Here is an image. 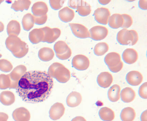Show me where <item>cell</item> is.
Listing matches in <instances>:
<instances>
[{"label": "cell", "mask_w": 147, "mask_h": 121, "mask_svg": "<svg viewBox=\"0 0 147 121\" xmlns=\"http://www.w3.org/2000/svg\"><path fill=\"white\" fill-rule=\"evenodd\" d=\"M99 116L104 121H112L115 118L114 112L108 107H102L99 111Z\"/></svg>", "instance_id": "4dcf8cb0"}, {"label": "cell", "mask_w": 147, "mask_h": 121, "mask_svg": "<svg viewBox=\"0 0 147 121\" xmlns=\"http://www.w3.org/2000/svg\"><path fill=\"white\" fill-rule=\"evenodd\" d=\"M26 70L27 69L24 65H20L17 66L11 72V73L9 74L10 78L13 82L18 84L19 81L26 73Z\"/></svg>", "instance_id": "d6986e66"}, {"label": "cell", "mask_w": 147, "mask_h": 121, "mask_svg": "<svg viewBox=\"0 0 147 121\" xmlns=\"http://www.w3.org/2000/svg\"><path fill=\"white\" fill-rule=\"evenodd\" d=\"M7 31L9 36L11 35L19 36L21 31L20 24L16 20H11L7 25Z\"/></svg>", "instance_id": "f546056e"}, {"label": "cell", "mask_w": 147, "mask_h": 121, "mask_svg": "<svg viewBox=\"0 0 147 121\" xmlns=\"http://www.w3.org/2000/svg\"><path fill=\"white\" fill-rule=\"evenodd\" d=\"M73 34L78 38L84 39L90 38V33L87 28L82 24H69Z\"/></svg>", "instance_id": "9c48e42d"}, {"label": "cell", "mask_w": 147, "mask_h": 121, "mask_svg": "<svg viewBox=\"0 0 147 121\" xmlns=\"http://www.w3.org/2000/svg\"><path fill=\"white\" fill-rule=\"evenodd\" d=\"M109 50V46L105 42H100L97 44L94 47V54L98 56L104 55Z\"/></svg>", "instance_id": "836d02e7"}, {"label": "cell", "mask_w": 147, "mask_h": 121, "mask_svg": "<svg viewBox=\"0 0 147 121\" xmlns=\"http://www.w3.org/2000/svg\"><path fill=\"white\" fill-rule=\"evenodd\" d=\"M29 40L33 44H37L42 42L44 38L43 31L42 28L35 29L29 33Z\"/></svg>", "instance_id": "7402d4cb"}, {"label": "cell", "mask_w": 147, "mask_h": 121, "mask_svg": "<svg viewBox=\"0 0 147 121\" xmlns=\"http://www.w3.org/2000/svg\"><path fill=\"white\" fill-rule=\"evenodd\" d=\"M8 115L4 112H0V121H7L8 120Z\"/></svg>", "instance_id": "7bdbcfd3"}, {"label": "cell", "mask_w": 147, "mask_h": 121, "mask_svg": "<svg viewBox=\"0 0 147 121\" xmlns=\"http://www.w3.org/2000/svg\"><path fill=\"white\" fill-rule=\"evenodd\" d=\"M31 4L30 0H17L12 5L11 8L16 12L28 10Z\"/></svg>", "instance_id": "4316f807"}, {"label": "cell", "mask_w": 147, "mask_h": 121, "mask_svg": "<svg viewBox=\"0 0 147 121\" xmlns=\"http://www.w3.org/2000/svg\"><path fill=\"white\" fill-rule=\"evenodd\" d=\"M54 86L53 78L45 71L26 72L19 81L16 91L23 101L40 103L49 98Z\"/></svg>", "instance_id": "6da1fadb"}, {"label": "cell", "mask_w": 147, "mask_h": 121, "mask_svg": "<svg viewBox=\"0 0 147 121\" xmlns=\"http://www.w3.org/2000/svg\"><path fill=\"white\" fill-rule=\"evenodd\" d=\"M13 68L12 64L9 61L5 59L0 60V70L5 73H9Z\"/></svg>", "instance_id": "e575fe53"}, {"label": "cell", "mask_w": 147, "mask_h": 121, "mask_svg": "<svg viewBox=\"0 0 147 121\" xmlns=\"http://www.w3.org/2000/svg\"><path fill=\"white\" fill-rule=\"evenodd\" d=\"M90 38L94 41H101L106 38L108 35L107 28L104 26H94L90 29L89 31Z\"/></svg>", "instance_id": "ba28073f"}, {"label": "cell", "mask_w": 147, "mask_h": 121, "mask_svg": "<svg viewBox=\"0 0 147 121\" xmlns=\"http://www.w3.org/2000/svg\"><path fill=\"white\" fill-rule=\"evenodd\" d=\"M82 101V97L80 93L73 91L70 93L67 96L66 103L68 106L70 107H75L78 106Z\"/></svg>", "instance_id": "ac0fdd59"}, {"label": "cell", "mask_w": 147, "mask_h": 121, "mask_svg": "<svg viewBox=\"0 0 147 121\" xmlns=\"http://www.w3.org/2000/svg\"><path fill=\"white\" fill-rule=\"evenodd\" d=\"M38 56L41 61L49 62L53 59L55 56V53L52 49L44 47L39 50Z\"/></svg>", "instance_id": "484cf974"}, {"label": "cell", "mask_w": 147, "mask_h": 121, "mask_svg": "<svg viewBox=\"0 0 147 121\" xmlns=\"http://www.w3.org/2000/svg\"><path fill=\"white\" fill-rule=\"evenodd\" d=\"M31 10L33 16L40 17L46 15L49 9L46 3L42 1H38L33 4Z\"/></svg>", "instance_id": "9a60e30c"}, {"label": "cell", "mask_w": 147, "mask_h": 121, "mask_svg": "<svg viewBox=\"0 0 147 121\" xmlns=\"http://www.w3.org/2000/svg\"><path fill=\"white\" fill-rule=\"evenodd\" d=\"M122 17L123 19V23L121 28L127 29L129 28L133 23L132 18L128 14H122Z\"/></svg>", "instance_id": "8d00e7d4"}, {"label": "cell", "mask_w": 147, "mask_h": 121, "mask_svg": "<svg viewBox=\"0 0 147 121\" xmlns=\"http://www.w3.org/2000/svg\"><path fill=\"white\" fill-rule=\"evenodd\" d=\"M5 1V0H0V5H1L3 1Z\"/></svg>", "instance_id": "681fc988"}, {"label": "cell", "mask_w": 147, "mask_h": 121, "mask_svg": "<svg viewBox=\"0 0 147 121\" xmlns=\"http://www.w3.org/2000/svg\"><path fill=\"white\" fill-rule=\"evenodd\" d=\"M65 108L61 103H56L51 106L50 109L49 117L51 119L56 121L62 117L65 112Z\"/></svg>", "instance_id": "8fae6325"}, {"label": "cell", "mask_w": 147, "mask_h": 121, "mask_svg": "<svg viewBox=\"0 0 147 121\" xmlns=\"http://www.w3.org/2000/svg\"><path fill=\"white\" fill-rule=\"evenodd\" d=\"M139 7L142 10H147V0H139Z\"/></svg>", "instance_id": "b9f144b4"}, {"label": "cell", "mask_w": 147, "mask_h": 121, "mask_svg": "<svg viewBox=\"0 0 147 121\" xmlns=\"http://www.w3.org/2000/svg\"><path fill=\"white\" fill-rule=\"evenodd\" d=\"M136 116L135 110L130 107L124 108L120 113V118L122 121H133Z\"/></svg>", "instance_id": "1f68e13d"}, {"label": "cell", "mask_w": 147, "mask_h": 121, "mask_svg": "<svg viewBox=\"0 0 147 121\" xmlns=\"http://www.w3.org/2000/svg\"><path fill=\"white\" fill-rule=\"evenodd\" d=\"M2 55L1 54H0V58H1V57H2Z\"/></svg>", "instance_id": "f907efd6"}, {"label": "cell", "mask_w": 147, "mask_h": 121, "mask_svg": "<svg viewBox=\"0 0 147 121\" xmlns=\"http://www.w3.org/2000/svg\"><path fill=\"white\" fill-rule=\"evenodd\" d=\"M66 0H49L51 7L55 10L61 9L63 6Z\"/></svg>", "instance_id": "d590c367"}, {"label": "cell", "mask_w": 147, "mask_h": 121, "mask_svg": "<svg viewBox=\"0 0 147 121\" xmlns=\"http://www.w3.org/2000/svg\"><path fill=\"white\" fill-rule=\"evenodd\" d=\"M58 16L62 21L64 23H69L74 19L75 13L72 9L66 7L59 11Z\"/></svg>", "instance_id": "ffe728a7"}, {"label": "cell", "mask_w": 147, "mask_h": 121, "mask_svg": "<svg viewBox=\"0 0 147 121\" xmlns=\"http://www.w3.org/2000/svg\"><path fill=\"white\" fill-rule=\"evenodd\" d=\"M126 1H128V2H131L135 1L136 0H126Z\"/></svg>", "instance_id": "c3c4849f"}, {"label": "cell", "mask_w": 147, "mask_h": 121, "mask_svg": "<svg viewBox=\"0 0 147 121\" xmlns=\"http://www.w3.org/2000/svg\"><path fill=\"white\" fill-rule=\"evenodd\" d=\"M48 73L51 78L55 79L61 83L67 82L71 77L69 70L59 63L51 64L48 69Z\"/></svg>", "instance_id": "3957f363"}, {"label": "cell", "mask_w": 147, "mask_h": 121, "mask_svg": "<svg viewBox=\"0 0 147 121\" xmlns=\"http://www.w3.org/2000/svg\"><path fill=\"white\" fill-rule=\"evenodd\" d=\"M122 58L125 63L128 64H132L137 61L138 54L134 49L127 48L123 52Z\"/></svg>", "instance_id": "2e32d148"}, {"label": "cell", "mask_w": 147, "mask_h": 121, "mask_svg": "<svg viewBox=\"0 0 147 121\" xmlns=\"http://www.w3.org/2000/svg\"><path fill=\"white\" fill-rule=\"evenodd\" d=\"M54 50L57 57L60 60L64 61L68 59L72 55V50L64 41H59L54 45Z\"/></svg>", "instance_id": "5b68a950"}, {"label": "cell", "mask_w": 147, "mask_h": 121, "mask_svg": "<svg viewBox=\"0 0 147 121\" xmlns=\"http://www.w3.org/2000/svg\"><path fill=\"white\" fill-rule=\"evenodd\" d=\"M22 23L24 30L26 31L30 30L35 24L34 16L31 13H27L23 17Z\"/></svg>", "instance_id": "d6a6232c"}, {"label": "cell", "mask_w": 147, "mask_h": 121, "mask_svg": "<svg viewBox=\"0 0 147 121\" xmlns=\"http://www.w3.org/2000/svg\"><path fill=\"white\" fill-rule=\"evenodd\" d=\"M72 66L79 71H84L89 67L90 61L86 56L79 54L75 56L73 58L72 62Z\"/></svg>", "instance_id": "52a82bcc"}, {"label": "cell", "mask_w": 147, "mask_h": 121, "mask_svg": "<svg viewBox=\"0 0 147 121\" xmlns=\"http://www.w3.org/2000/svg\"><path fill=\"white\" fill-rule=\"evenodd\" d=\"M120 97L123 102L129 103L132 102L136 97L135 91L129 87L123 88L120 92Z\"/></svg>", "instance_id": "603a6c76"}, {"label": "cell", "mask_w": 147, "mask_h": 121, "mask_svg": "<svg viewBox=\"0 0 147 121\" xmlns=\"http://www.w3.org/2000/svg\"><path fill=\"white\" fill-rule=\"evenodd\" d=\"M76 9L78 14L82 17H86L91 13L90 5L83 0H80Z\"/></svg>", "instance_id": "83f0119b"}, {"label": "cell", "mask_w": 147, "mask_h": 121, "mask_svg": "<svg viewBox=\"0 0 147 121\" xmlns=\"http://www.w3.org/2000/svg\"><path fill=\"white\" fill-rule=\"evenodd\" d=\"M139 96L144 99H147V82L143 83L139 87L138 90Z\"/></svg>", "instance_id": "74e56055"}, {"label": "cell", "mask_w": 147, "mask_h": 121, "mask_svg": "<svg viewBox=\"0 0 147 121\" xmlns=\"http://www.w3.org/2000/svg\"><path fill=\"white\" fill-rule=\"evenodd\" d=\"M15 101V95L10 91H4L0 94V101L4 105L6 106L11 105Z\"/></svg>", "instance_id": "d4e9b609"}, {"label": "cell", "mask_w": 147, "mask_h": 121, "mask_svg": "<svg viewBox=\"0 0 147 121\" xmlns=\"http://www.w3.org/2000/svg\"><path fill=\"white\" fill-rule=\"evenodd\" d=\"M5 44L7 49L16 58H23L29 51L28 44L25 42L22 41L18 36H9L6 40Z\"/></svg>", "instance_id": "7a4b0ae2"}, {"label": "cell", "mask_w": 147, "mask_h": 121, "mask_svg": "<svg viewBox=\"0 0 147 121\" xmlns=\"http://www.w3.org/2000/svg\"><path fill=\"white\" fill-rule=\"evenodd\" d=\"M117 38L119 43L121 45L133 46L138 41V36L137 32L134 30H129L123 29L119 32Z\"/></svg>", "instance_id": "277c9868"}, {"label": "cell", "mask_w": 147, "mask_h": 121, "mask_svg": "<svg viewBox=\"0 0 147 121\" xmlns=\"http://www.w3.org/2000/svg\"><path fill=\"white\" fill-rule=\"evenodd\" d=\"M44 32L43 42L51 44L55 42L61 36V31L58 28H51L45 26L42 28Z\"/></svg>", "instance_id": "8992f818"}, {"label": "cell", "mask_w": 147, "mask_h": 121, "mask_svg": "<svg viewBox=\"0 0 147 121\" xmlns=\"http://www.w3.org/2000/svg\"><path fill=\"white\" fill-rule=\"evenodd\" d=\"M5 29V26L2 22L0 21V32H2Z\"/></svg>", "instance_id": "7dc6e473"}, {"label": "cell", "mask_w": 147, "mask_h": 121, "mask_svg": "<svg viewBox=\"0 0 147 121\" xmlns=\"http://www.w3.org/2000/svg\"><path fill=\"white\" fill-rule=\"evenodd\" d=\"M71 121H86V119L84 118L83 117L76 116V117L74 118Z\"/></svg>", "instance_id": "f6af8a7d"}, {"label": "cell", "mask_w": 147, "mask_h": 121, "mask_svg": "<svg viewBox=\"0 0 147 121\" xmlns=\"http://www.w3.org/2000/svg\"><path fill=\"white\" fill-rule=\"evenodd\" d=\"M80 0H69L68 5L70 8L76 9Z\"/></svg>", "instance_id": "60d3db41"}, {"label": "cell", "mask_w": 147, "mask_h": 121, "mask_svg": "<svg viewBox=\"0 0 147 121\" xmlns=\"http://www.w3.org/2000/svg\"><path fill=\"white\" fill-rule=\"evenodd\" d=\"M100 4L103 5H106L111 2V0H98Z\"/></svg>", "instance_id": "bcb514c9"}, {"label": "cell", "mask_w": 147, "mask_h": 121, "mask_svg": "<svg viewBox=\"0 0 147 121\" xmlns=\"http://www.w3.org/2000/svg\"><path fill=\"white\" fill-rule=\"evenodd\" d=\"M18 84L12 80L9 74L0 75V89H16Z\"/></svg>", "instance_id": "e0dca14e"}, {"label": "cell", "mask_w": 147, "mask_h": 121, "mask_svg": "<svg viewBox=\"0 0 147 121\" xmlns=\"http://www.w3.org/2000/svg\"><path fill=\"white\" fill-rule=\"evenodd\" d=\"M123 67V62L121 61L115 67L108 68L111 72H113V73H117L121 71Z\"/></svg>", "instance_id": "ab89813d"}, {"label": "cell", "mask_w": 147, "mask_h": 121, "mask_svg": "<svg viewBox=\"0 0 147 121\" xmlns=\"http://www.w3.org/2000/svg\"><path fill=\"white\" fill-rule=\"evenodd\" d=\"M143 79L142 75L138 71H130L126 75V81L128 84L131 86L139 85L142 81Z\"/></svg>", "instance_id": "5bb4252c"}, {"label": "cell", "mask_w": 147, "mask_h": 121, "mask_svg": "<svg viewBox=\"0 0 147 121\" xmlns=\"http://www.w3.org/2000/svg\"><path fill=\"white\" fill-rule=\"evenodd\" d=\"M108 24L111 28L117 29L121 28L123 23V19L121 14L115 13L110 16L108 19Z\"/></svg>", "instance_id": "cb8c5ba5"}, {"label": "cell", "mask_w": 147, "mask_h": 121, "mask_svg": "<svg viewBox=\"0 0 147 121\" xmlns=\"http://www.w3.org/2000/svg\"><path fill=\"white\" fill-rule=\"evenodd\" d=\"M94 15L95 20L98 23L101 24L107 25L111 16V13L107 8L101 7L95 10Z\"/></svg>", "instance_id": "30bf717a"}, {"label": "cell", "mask_w": 147, "mask_h": 121, "mask_svg": "<svg viewBox=\"0 0 147 121\" xmlns=\"http://www.w3.org/2000/svg\"><path fill=\"white\" fill-rule=\"evenodd\" d=\"M120 87L117 85H114L108 90V97L109 100L112 102L118 101L120 98Z\"/></svg>", "instance_id": "f1b7e54d"}, {"label": "cell", "mask_w": 147, "mask_h": 121, "mask_svg": "<svg viewBox=\"0 0 147 121\" xmlns=\"http://www.w3.org/2000/svg\"><path fill=\"white\" fill-rule=\"evenodd\" d=\"M113 81L112 75L108 72L100 73L97 78V82L100 87L106 88L109 87Z\"/></svg>", "instance_id": "4fadbf2b"}, {"label": "cell", "mask_w": 147, "mask_h": 121, "mask_svg": "<svg viewBox=\"0 0 147 121\" xmlns=\"http://www.w3.org/2000/svg\"><path fill=\"white\" fill-rule=\"evenodd\" d=\"M12 116L15 121H29L30 113L26 108L20 107L13 112Z\"/></svg>", "instance_id": "7c38bea8"}, {"label": "cell", "mask_w": 147, "mask_h": 121, "mask_svg": "<svg viewBox=\"0 0 147 121\" xmlns=\"http://www.w3.org/2000/svg\"><path fill=\"white\" fill-rule=\"evenodd\" d=\"M141 121H147V110L144 111L141 116Z\"/></svg>", "instance_id": "ee69618b"}, {"label": "cell", "mask_w": 147, "mask_h": 121, "mask_svg": "<svg viewBox=\"0 0 147 121\" xmlns=\"http://www.w3.org/2000/svg\"><path fill=\"white\" fill-rule=\"evenodd\" d=\"M120 55L116 52H111L107 54L105 58V62L108 67H114L121 61Z\"/></svg>", "instance_id": "44dd1931"}, {"label": "cell", "mask_w": 147, "mask_h": 121, "mask_svg": "<svg viewBox=\"0 0 147 121\" xmlns=\"http://www.w3.org/2000/svg\"><path fill=\"white\" fill-rule=\"evenodd\" d=\"M35 24L38 25H42L44 24L47 22L48 19V16L47 14L44 16L36 17L34 16Z\"/></svg>", "instance_id": "f35d334b"}]
</instances>
